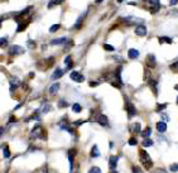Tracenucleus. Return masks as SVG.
I'll return each mask as SVG.
<instances>
[{"label":"nucleus","mask_w":178,"mask_h":173,"mask_svg":"<svg viewBox=\"0 0 178 173\" xmlns=\"http://www.w3.org/2000/svg\"><path fill=\"white\" fill-rule=\"evenodd\" d=\"M174 90H178V85H176V86H174Z\"/></svg>","instance_id":"a18cd8bd"},{"label":"nucleus","mask_w":178,"mask_h":173,"mask_svg":"<svg viewBox=\"0 0 178 173\" xmlns=\"http://www.w3.org/2000/svg\"><path fill=\"white\" fill-rule=\"evenodd\" d=\"M57 4H61L59 0H51V1L48 3V8H52L53 5H57Z\"/></svg>","instance_id":"bb28decb"},{"label":"nucleus","mask_w":178,"mask_h":173,"mask_svg":"<svg viewBox=\"0 0 178 173\" xmlns=\"http://www.w3.org/2000/svg\"><path fill=\"white\" fill-rule=\"evenodd\" d=\"M72 110L75 113H80L82 110V108H81V105H80V104H73V105H72Z\"/></svg>","instance_id":"412c9836"},{"label":"nucleus","mask_w":178,"mask_h":173,"mask_svg":"<svg viewBox=\"0 0 178 173\" xmlns=\"http://www.w3.org/2000/svg\"><path fill=\"white\" fill-rule=\"evenodd\" d=\"M152 173H168V172H167L166 169H163V168H155Z\"/></svg>","instance_id":"7c9ffc66"},{"label":"nucleus","mask_w":178,"mask_h":173,"mask_svg":"<svg viewBox=\"0 0 178 173\" xmlns=\"http://www.w3.org/2000/svg\"><path fill=\"white\" fill-rule=\"evenodd\" d=\"M43 130H42V126L41 125H37L34 129L32 130V133H30V137L33 138V139H36V138H41V139H43Z\"/></svg>","instance_id":"f03ea898"},{"label":"nucleus","mask_w":178,"mask_h":173,"mask_svg":"<svg viewBox=\"0 0 178 173\" xmlns=\"http://www.w3.org/2000/svg\"><path fill=\"white\" fill-rule=\"evenodd\" d=\"M146 65L149 66V67H155L157 65V60H155V56L154 54H148V57H146Z\"/></svg>","instance_id":"6e6552de"},{"label":"nucleus","mask_w":178,"mask_h":173,"mask_svg":"<svg viewBox=\"0 0 178 173\" xmlns=\"http://www.w3.org/2000/svg\"><path fill=\"white\" fill-rule=\"evenodd\" d=\"M58 90H59V84H53L49 87V94L51 95H56L58 92Z\"/></svg>","instance_id":"f3484780"},{"label":"nucleus","mask_w":178,"mask_h":173,"mask_svg":"<svg viewBox=\"0 0 178 173\" xmlns=\"http://www.w3.org/2000/svg\"><path fill=\"white\" fill-rule=\"evenodd\" d=\"M170 70H172V71H178V61L176 62V63L170 65Z\"/></svg>","instance_id":"473e14b6"},{"label":"nucleus","mask_w":178,"mask_h":173,"mask_svg":"<svg viewBox=\"0 0 178 173\" xmlns=\"http://www.w3.org/2000/svg\"><path fill=\"white\" fill-rule=\"evenodd\" d=\"M59 27H61V25H59V24H54V25H52L51 28H49V32H51V33L57 32V30L59 29Z\"/></svg>","instance_id":"a878e982"},{"label":"nucleus","mask_w":178,"mask_h":173,"mask_svg":"<svg viewBox=\"0 0 178 173\" xmlns=\"http://www.w3.org/2000/svg\"><path fill=\"white\" fill-rule=\"evenodd\" d=\"M104 49L105 51H109V52H114L115 48L113 46H110V44H104Z\"/></svg>","instance_id":"cd10ccee"},{"label":"nucleus","mask_w":178,"mask_h":173,"mask_svg":"<svg viewBox=\"0 0 178 173\" xmlns=\"http://www.w3.org/2000/svg\"><path fill=\"white\" fill-rule=\"evenodd\" d=\"M148 1L152 4V6H157V5H159V0H148Z\"/></svg>","instance_id":"72a5a7b5"},{"label":"nucleus","mask_w":178,"mask_h":173,"mask_svg":"<svg viewBox=\"0 0 178 173\" xmlns=\"http://www.w3.org/2000/svg\"><path fill=\"white\" fill-rule=\"evenodd\" d=\"M19 85H20V82H19V80H18V78L14 77L13 80H10V90H12V91H14V90L18 87Z\"/></svg>","instance_id":"f8f14e48"},{"label":"nucleus","mask_w":178,"mask_h":173,"mask_svg":"<svg viewBox=\"0 0 178 173\" xmlns=\"http://www.w3.org/2000/svg\"><path fill=\"white\" fill-rule=\"evenodd\" d=\"M89 173H101V169H100L99 167H92V168L89 171Z\"/></svg>","instance_id":"c85d7f7f"},{"label":"nucleus","mask_w":178,"mask_h":173,"mask_svg":"<svg viewBox=\"0 0 178 173\" xmlns=\"http://www.w3.org/2000/svg\"><path fill=\"white\" fill-rule=\"evenodd\" d=\"M62 75H63V71H62L61 68H56V71L53 72V75H52V80H57L59 77H62Z\"/></svg>","instance_id":"2eb2a0df"},{"label":"nucleus","mask_w":178,"mask_h":173,"mask_svg":"<svg viewBox=\"0 0 178 173\" xmlns=\"http://www.w3.org/2000/svg\"><path fill=\"white\" fill-rule=\"evenodd\" d=\"M126 111H128V116L129 117L135 116V114H137V110H135L134 105H133V104H130V102L126 104Z\"/></svg>","instance_id":"0eeeda50"},{"label":"nucleus","mask_w":178,"mask_h":173,"mask_svg":"<svg viewBox=\"0 0 178 173\" xmlns=\"http://www.w3.org/2000/svg\"><path fill=\"white\" fill-rule=\"evenodd\" d=\"M28 44H29V47H30V48H34V47H36V43L32 42V41H29V42H28Z\"/></svg>","instance_id":"a19ab883"},{"label":"nucleus","mask_w":178,"mask_h":173,"mask_svg":"<svg viewBox=\"0 0 178 173\" xmlns=\"http://www.w3.org/2000/svg\"><path fill=\"white\" fill-rule=\"evenodd\" d=\"M66 106H67V102L61 100V101H59V108H66Z\"/></svg>","instance_id":"4c0bfd02"},{"label":"nucleus","mask_w":178,"mask_h":173,"mask_svg":"<svg viewBox=\"0 0 178 173\" xmlns=\"http://www.w3.org/2000/svg\"><path fill=\"white\" fill-rule=\"evenodd\" d=\"M99 84H97V82H90V86H97Z\"/></svg>","instance_id":"37998d69"},{"label":"nucleus","mask_w":178,"mask_h":173,"mask_svg":"<svg viewBox=\"0 0 178 173\" xmlns=\"http://www.w3.org/2000/svg\"><path fill=\"white\" fill-rule=\"evenodd\" d=\"M121 1H123V0H118V3H121Z\"/></svg>","instance_id":"de8ad7c7"},{"label":"nucleus","mask_w":178,"mask_h":173,"mask_svg":"<svg viewBox=\"0 0 178 173\" xmlns=\"http://www.w3.org/2000/svg\"><path fill=\"white\" fill-rule=\"evenodd\" d=\"M131 131H133L134 134L139 133V131H140V124H139V123L133 124V125H131Z\"/></svg>","instance_id":"a211bd4d"},{"label":"nucleus","mask_w":178,"mask_h":173,"mask_svg":"<svg viewBox=\"0 0 178 173\" xmlns=\"http://www.w3.org/2000/svg\"><path fill=\"white\" fill-rule=\"evenodd\" d=\"M143 145H144V147H151V145H153V140L149 139V138H145V139L143 140Z\"/></svg>","instance_id":"aec40b11"},{"label":"nucleus","mask_w":178,"mask_h":173,"mask_svg":"<svg viewBox=\"0 0 178 173\" xmlns=\"http://www.w3.org/2000/svg\"><path fill=\"white\" fill-rule=\"evenodd\" d=\"M66 42H67V38L62 37V38H58V39H53L51 42V44H53V46H57V44H63Z\"/></svg>","instance_id":"dca6fc26"},{"label":"nucleus","mask_w":178,"mask_h":173,"mask_svg":"<svg viewBox=\"0 0 178 173\" xmlns=\"http://www.w3.org/2000/svg\"><path fill=\"white\" fill-rule=\"evenodd\" d=\"M9 53L13 54V56H16V54H22V53H24V49H23L22 47H19V46H13V47L9 49Z\"/></svg>","instance_id":"20e7f679"},{"label":"nucleus","mask_w":178,"mask_h":173,"mask_svg":"<svg viewBox=\"0 0 178 173\" xmlns=\"http://www.w3.org/2000/svg\"><path fill=\"white\" fill-rule=\"evenodd\" d=\"M140 162L146 169H151L152 165H153V161L151 159L149 154L146 153L145 150H140Z\"/></svg>","instance_id":"f257e3e1"},{"label":"nucleus","mask_w":178,"mask_h":173,"mask_svg":"<svg viewBox=\"0 0 178 173\" xmlns=\"http://www.w3.org/2000/svg\"><path fill=\"white\" fill-rule=\"evenodd\" d=\"M118 161H119V157H116V155L110 157V159H109V168L111 169V171H115L116 164H118Z\"/></svg>","instance_id":"39448f33"},{"label":"nucleus","mask_w":178,"mask_h":173,"mask_svg":"<svg viewBox=\"0 0 178 173\" xmlns=\"http://www.w3.org/2000/svg\"><path fill=\"white\" fill-rule=\"evenodd\" d=\"M25 27H27V24H19V27H18V32H22V30L25 29Z\"/></svg>","instance_id":"c9c22d12"},{"label":"nucleus","mask_w":178,"mask_h":173,"mask_svg":"<svg viewBox=\"0 0 178 173\" xmlns=\"http://www.w3.org/2000/svg\"><path fill=\"white\" fill-rule=\"evenodd\" d=\"M85 16H86V13H83V14H81V15H80V18H78V20H77V22H76V24H75V27H73V28H75V29H80V28H81L82 20L85 19Z\"/></svg>","instance_id":"4468645a"},{"label":"nucleus","mask_w":178,"mask_h":173,"mask_svg":"<svg viewBox=\"0 0 178 173\" xmlns=\"http://www.w3.org/2000/svg\"><path fill=\"white\" fill-rule=\"evenodd\" d=\"M158 10H159V5H157V6H152L151 12L152 13H158Z\"/></svg>","instance_id":"e433bc0d"},{"label":"nucleus","mask_w":178,"mask_h":173,"mask_svg":"<svg viewBox=\"0 0 178 173\" xmlns=\"http://www.w3.org/2000/svg\"><path fill=\"white\" fill-rule=\"evenodd\" d=\"M166 108H167V104H158V106H157V111H160V110H163Z\"/></svg>","instance_id":"c756f323"},{"label":"nucleus","mask_w":178,"mask_h":173,"mask_svg":"<svg viewBox=\"0 0 178 173\" xmlns=\"http://www.w3.org/2000/svg\"><path fill=\"white\" fill-rule=\"evenodd\" d=\"M110 173H118V172H116V171H111Z\"/></svg>","instance_id":"49530a36"},{"label":"nucleus","mask_w":178,"mask_h":173,"mask_svg":"<svg viewBox=\"0 0 178 173\" xmlns=\"http://www.w3.org/2000/svg\"><path fill=\"white\" fill-rule=\"evenodd\" d=\"M3 150H4V157L9 158L10 157V152H9V148H8V145H6V144L3 147Z\"/></svg>","instance_id":"4be33fe9"},{"label":"nucleus","mask_w":178,"mask_h":173,"mask_svg":"<svg viewBox=\"0 0 178 173\" xmlns=\"http://www.w3.org/2000/svg\"><path fill=\"white\" fill-rule=\"evenodd\" d=\"M59 1H61V3H62V1H63V0H59Z\"/></svg>","instance_id":"09e8293b"},{"label":"nucleus","mask_w":178,"mask_h":173,"mask_svg":"<svg viewBox=\"0 0 178 173\" xmlns=\"http://www.w3.org/2000/svg\"><path fill=\"white\" fill-rule=\"evenodd\" d=\"M169 4L172 5V6H173V5H176V4H178V0H170Z\"/></svg>","instance_id":"79ce46f5"},{"label":"nucleus","mask_w":178,"mask_h":173,"mask_svg":"<svg viewBox=\"0 0 178 173\" xmlns=\"http://www.w3.org/2000/svg\"><path fill=\"white\" fill-rule=\"evenodd\" d=\"M0 46H6V38H1V39H0Z\"/></svg>","instance_id":"58836bf2"},{"label":"nucleus","mask_w":178,"mask_h":173,"mask_svg":"<svg viewBox=\"0 0 178 173\" xmlns=\"http://www.w3.org/2000/svg\"><path fill=\"white\" fill-rule=\"evenodd\" d=\"M170 171H172V172H177L178 171V164L174 163V164L170 165Z\"/></svg>","instance_id":"f704fd0d"},{"label":"nucleus","mask_w":178,"mask_h":173,"mask_svg":"<svg viewBox=\"0 0 178 173\" xmlns=\"http://www.w3.org/2000/svg\"><path fill=\"white\" fill-rule=\"evenodd\" d=\"M159 42L160 43H163V42H167V43H172V39L168 37H160L159 38Z\"/></svg>","instance_id":"393cba45"},{"label":"nucleus","mask_w":178,"mask_h":173,"mask_svg":"<svg viewBox=\"0 0 178 173\" xmlns=\"http://www.w3.org/2000/svg\"><path fill=\"white\" fill-rule=\"evenodd\" d=\"M69 77H71V80H73V81H76V82H83V80H85V77H83V76L77 71L71 72Z\"/></svg>","instance_id":"7ed1b4c3"},{"label":"nucleus","mask_w":178,"mask_h":173,"mask_svg":"<svg viewBox=\"0 0 178 173\" xmlns=\"http://www.w3.org/2000/svg\"><path fill=\"white\" fill-rule=\"evenodd\" d=\"M48 110H49V105H47V104H44V105L43 106H42V108L39 109V110H38V113H47L48 111Z\"/></svg>","instance_id":"5701e85b"},{"label":"nucleus","mask_w":178,"mask_h":173,"mask_svg":"<svg viewBox=\"0 0 178 173\" xmlns=\"http://www.w3.org/2000/svg\"><path fill=\"white\" fill-rule=\"evenodd\" d=\"M91 157L92 158H97V157H100V150H99V147L95 144L92 147V149H91Z\"/></svg>","instance_id":"ddd939ff"},{"label":"nucleus","mask_w":178,"mask_h":173,"mask_svg":"<svg viewBox=\"0 0 178 173\" xmlns=\"http://www.w3.org/2000/svg\"><path fill=\"white\" fill-rule=\"evenodd\" d=\"M177 104H178V97H177Z\"/></svg>","instance_id":"8fccbe9b"},{"label":"nucleus","mask_w":178,"mask_h":173,"mask_svg":"<svg viewBox=\"0 0 178 173\" xmlns=\"http://www.w3.org/2000/svg\"><path fill=\"white\" fill-rule=\"evenodd\" d=\"M65 63L66 65H67V67L68 68H71L72 67V60H71V56H67V57H66V60H65Z\"/></svg>","instance_id":"b1692460"},{"label":"nucleus","mask_w":178,"mask_h":173,"mask_svg":"<svg viewBox=\"0 0 178 173\" xmlns=\"http://www.w3.org/2000/svg\"><path fill=\"white\" fill-rule=\"evenodd\" d=\"M151 133H152V129H151V128H146V129H145V130L142 133V137L144 138V139H145V138H149V135H151Z\"/></svg>","instance_id":"6ab92c4d"},{"label":"nucleus","mask_w":178,"mask_h":173,"mask_svg":"<svg viewBox=\"0 0 178 173\" xmlns=\"http://www.w3.org/2000/svg\"><path fill=\"white\" fill-rule=\"evenodd\" d=\"M133 173H142V171L138 167H133Z\"/></svg>","instance_id":"ea45409f"},{"label":"nucleus","mask_w":178,"mask_h":173,"mask_svg":"<svg viewBox=\"0 0 178 173\" xmlns=\"http://www.w3.org/2000/svg\"><path fill=\"white\" fill-rule=\"evenodd\" d=\"M128 57L130 58V60H135V58H138V57H139V51H138V49H134V48L129 49V52H128Z\"/></svg>","instance_id":"9d476101"},{"label":"nucleus","mask_w":178,"mask_h":173,"mask_svg":"<svg viewBox=\"0 0 178 173\" xmlns=\"http://www.w3.org/2000/svg\"><path fill=\"white\" fill-rule=\"evenodd\" d=\"M135 34L139 37H144L146 36V28L145 25H138L137 28H135Z\"/></svg>","instance_id":"1a4fd4ad"},{"label":"nucleus","mask_w":178,"mask_h":173,"mask_svg":"<svg viewBox=\"0 0 178 173\" xmlns=\"http://www.w3.org/2000/svg\"><path fill=\"white\" fill-rule=\"evenodd\" d=\"M101 1H102V0H96V3H97V4H100Z\"/></svg>","instance_id":"c03bdc74"},{"label":"nucleus","mask_w":178,"mask_h":173,"mask_svg":"<svg viewBox=\"0 0 178 173\" xmlns=\"http://www.w3.org/2000/svg\"><path fill=\"white\" fill-rule=\"evenodd\" d=\"M96 122L100 124V125H102V126H109V120H107V117L105 115H99L97 116V119H96Z\"/></svg>","instance_id":"423d86ee"},{"label":"nucleus","mask_w":178,"mask_h":173,"mask_svg":"<svg viewBox=\"0 0 178 173\" xmlns=\"http://www.w3.org/2000/svg\"><path fill=\"white\" fill-rule=\"evenodd\" d=\"M157 130L159 131V133H164L167 130V124L164 122H159L157 123Z\"/></svg>","instance_id":"9b49d317"},{"label":"nucleus","mask_w":178,"mask_h":173,"mask_svg":"<svg viewBox=\"0 0 178 173\" xmlns=\"http://www.w3.org/2000/svg\"><path fill=\"white\" fill-rule=\"evenodd\" d=\"M137 139H135V138H130V139H129V145H133V147H134V145H137Z\"/></svg>","instance_id":"2f4dec72"}]
</instances>
